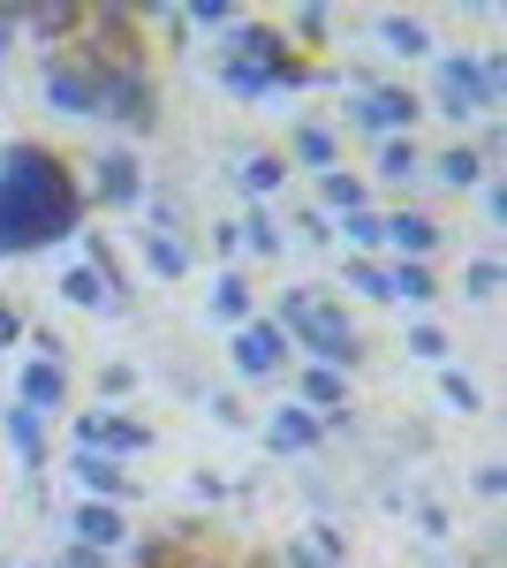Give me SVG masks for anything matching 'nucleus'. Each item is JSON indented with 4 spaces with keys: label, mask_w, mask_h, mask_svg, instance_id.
<instances>
[{
    "label": "nucleus",
    "mask_w": 507,
    "mask_h": 568,
    "mask_svg": "<svg viewBox=\"0 0 507 568\" xmlns=\"http://www.w3.org/2000/svg\"><path fill=\"white\" fill-rule=\"evenodd\" d=\"M439 409H447V417H485V387H477V372L439 364Z\"/></svg>",
    "instance_id": "32"
},
{
    "label": "nucleus",
    "mask_w": 507,
    "mask_h": 568,
    "mask_svg": "<svg viewBox=\"0 0 507 568\" xmlns=\"http://www.w3.org/2000/svg\"><path fill=\"white\" fill-rule=\"evenodd\" d=\"M227 372H235L243 387H281V379L296 372V349H288V334L257 311V318H243V326L227 334Z\"/></svg>",
    "instance_id": "9"
},
{
    "label": "nucleus",
    "mask_w": 507,
    "mask_h": 568,
    "mask_svg": "<svg viewBox=\"0 0 507 568\" xmlns=\"http://www.w3.org/2000/svg\"><path fill=\"white\" fill-rule=\"evenodd\" d=\"M77 190H84L91 213H136L144 205V190H152V175H144V152L136 144H91L84 160H77Z\"/></svg>",
    "instance_id": "6"
},
{
    "label": "nucleus",
    "mask_w": 507,
    "mask_h": 568,
    "mask_svg": "<svg viewBox=\"0 0 507 568\" xmlns=\"http://www.w3.org/2000/svg\"><path fill=\"white\" fill-rule=\"evenodd\" d=\"M84 265H99V273H107L114 288H136V281H129V265H122V251H114V243H107L99 227H84Z\"/></svg>",
    "instance_id": "40"
},
{
    "label": "nucleus",
    "mask_w": 507,
    "mask_h": 568,
    "mask_svg": "<svg viewBox=\"0 0 507 568\" xmlns=\"http://www.w3.org/2000/svg\"><path fill=\"white\" fill-rule=\"evenodd\" d=\"M409 524H417V538L424 546H455V508H447V500H439V493H417V500H409Z\"/></svg>",
    "instance_id": "34"
},
{
    "label": "nucleus",
    "mask_w": 507,
    "mask_h": 568,
    "mask_svg": "<svg viewBox=\"0 0 507 568\" xmlns=\"http://www.w3.org/2000/svg\"><path fill=\"white\" fill-rule=\"evenodd\" d=\"M235 227H243V258H281V251H288V227H281V213H273V205H243V213H235Z\"/></svg>",
    "instance_id": "29"
},
{
    "label": "nucleus",
    "mask_w": 507,
    "mask_h": 568,
    "mask_svg": "<svg viewBox=\"0 0 507 568\" xmlns=\"http://www.w3.org/2000/svg\"><path fill=\"white\" fill-rule=\"evenodd\" d=\"M281 160H288V175H334V168H348V136H341L334 114H296L288 122V144H281Z\"/></svg>",
    "instance_id": "11"
},
{
    "label": "nucleus",
    "mask_w": 507,
    "mask_h": 568,
    "mask_svg": "<svg viewBox=\"0 0 507 568\" xmlns=\"http://www.w3.org/2000/svg\"><path fill=\"white\" fill-rule=\"evenodd\" d=\"M265 318L288 334L296 364H326V372H341V379H356V372L372 364V342H364L348 296H326V288H311V281H288Z\"/></svg>",
    "instance_id": "2"
},
{
    "label": "nucleus",
    "mask_w": 507,
    "mask_h": 568,
    "mask_svg": "<svg viewBox=\"0 0 507 568\" xmlns=\"http://www.w3.org/2000/svg\"><path fill=\"white\" fill-rule=\"evenodd\" d=\"M235 16H243L235 0H190V8H182L190 39H220V31H235Z\"/></svg>",
    "instance_id": "37"
},
{
    "label": "nucleus",
    "mask_w": 507,
    "mask_h": 568,
    "mask_svg": "<svg viewBox=\"0 0 507 568\" xmlns=\"http://www.w3.org/2000/svg\"><path fill=\"white\" fill-rule=\"evenodd\" d=\"M364 205H379V190L364 182V168H334V175H318V213H326V220H348V213H364Z\"/></svg>",
    "instance_id": "28"
},
{
    "label": "nucleus",
    "mask_w": 507,
    "mask_h": 568,
    "mask_svg": "<svg viewBox=\"0 0 507 568\" xmlns=\"http://www.w3.org/2000/svg\"><path fill=\"white\" fill-rule=\"evenodd\" d=\"M348 106H341L334 122H341V136L356 130V136H417V122H424V91L417 84H394V77H379V69H348V91H341Z\"/></svg>",
    "instance_id": "5"
},
{
    "label": "nucleus",
    "mask_w": 507,
    "mask_h": 568,
    "mask_svg": "<svg viewBox=\"0 0 507 568\" xmlns=\"http://www.w3.org/2000/svg\"><path fill=\"white\" fill-rule=\"evenodd\" d=\"M0 493H8V478H0Z\"/></svg>",
    "instance_id": "60"
},
{
    "label": "nucleus",
    "mask_w": 507,
    "mask_h": 568,
    "mask_svg": "<svg viewBox=\"0 0 507 568\" xmlns=\"http://www.w3.org/2000/svg\"><path fill=\"white\" fill-rule=\"evenodd\" d=\"M0 568H39V561H0Z\"/></svg>",
    "instance_id": "58"
},
{
    "label": "nucleus",
    "mask_w": 507,
    "mask_h": 568,
    "mask_svg": "<svg viewBox=\"0 0 507 568\" xmlns=\"http://www.w3.org/2000/svg\"><path fill=\"white\" fill-rule=\"evenodd\" d=\"M507 288V258L500 251H477V258H463V296L469 304H493Z\"/></svg>",
    "instance_id": "35"
},
{
    "label": "nucleus",
    "mask_w": 507,
    "mask_h": 568,
    "mask_svg": "<svg viewBox=\"0 0 507 568\" xmlns=\"http://www.w3.org/2000/svg\"><path fill=\"white\" fill-rule=\"evenodd\" d=\"M69 485H77V500H114V508H136V493H144V478L99 447H69Z\"/></svg>",
    "instance_id": "14"
},
{
    "label": "nucleus",
    "mask_w": 507,
    "mask_h": 568,
    "mask_svg": "<svg viewBox=\"0 0 507 568\" xmlns=\"http://www.w3.org/2000/svg\"><path fill=\"white\" fill-rule=\"evenodd\" d=\"M91 387H99V409H129V402L144 394V372H136L129 356H107V364L91 372Z\"/></svg>",
    "instance_id": "31"
},
{
    "label": "nucleus",
    "mask_w": 507,
    "mask_h": 568,
    "mask_svg": "<svg viewBox=\"0 0 507 568\" xmlns=\"http://www.w3.org/2000/svg\"><path fill=\"white\" fill-rule=\"evenodd\" d=\"M39 568H69V561H61V554H53V561H39Z\"/></svg>",
    "instance_id": "57"
},
{
    "label": "nucleus",
    "mask_w": 507,
    "mask_h": 568,
    "mask_svg": "<svg viewBox=\"0 0 507 568\" xmlns=\"http://www.w3.org/2000/svg\"><path fill=\"white\" fill-rule=\"evenodd\" d=\"M61 561H69V568H114L107 554H84V546H61Z\"/></svg>",
    "instance_id": "54"
},
{
    "label": "nucleus",
    "mask_w": 507,
    "mask_h": 568,
    "mask_svg": "<svg viewBox=\"0 0 507 568\" xmlns=\"http://www.w3.org/2000/svg\"><path fill=\"white\" fill-rule=\"evenodd\" d=\"M205 568H243V561H205Z\"/></svg>",
    "instance_id": "59"
},
{
    "label": "nucleus",
    "mask_w": 507,
    "mask_h": 568,
    "mask_svg": "<svg viewBox=\"0 0 507 568\" xmlns=\"http://www.w3.org/2000/svg\"><path fill=\"white\" fill-rule=\"evenodd\" d=\"M372 190H386V205H402L424 182V136H379L372 144V168H364Z\"/></svg>",
    "instance_id": "17"
},
{
    "label": "nucleus",
    "mask_w": 507,
    "mask_h": 568,
    "mask_svg": "<svg viewBox=\"0 0 507 568\" xmlns=\"http://www.w3.org/2000/svg\"><path fill=\"white\" fill-rule=\"evenodd\" d=\"M379 220H386V258H424V265H439V251L455 243V227L432 213V205H417V197L379 205Z\"/></svg>",
    "instance_id": "10"
},
{
    "label": "nucleus",
    "mask_w": 507,
    "mask_h": 568,
    "mask_svg": "<svg viewBox=\"0 0 507 568\" xmlns=\"http://www.w3.org/2000/svg\"><path fill=\"white\" fill-rule=\"evenodd\" d=\"M439 568H485V561H439Z\"/></svg>",
    "instance_id": "56"
},
{
    "label": "nucleus",
    "mask_w": 507,
    "mask_h": 568,
    "mask_svg": "<svg viewBox=\"0 0 507 568\" xmlns=\"http://www.w3.org/2000/svg\"><path fill=\"white\" fill-rule=\"evenodd\" d=\"M23 342H31L23 356H45V364H69V342H61V326H31Z\"/></svg>",
    "instance_id": "48"
},
{
    "label": "nucleus",
    "mask_w": 507,
    "mask_h": 568,
    "mask_svg": "<svg viewBox=\"0 0 507 568\" xmlns=\"http://www.w3.org/2000/svg\"><path fill=\"white\" fill-rule=\"evenodd\" d=\"M372 53H386V61H432L439 53V31L424 23L417 8H379L372 16Z\"/></svg>",
    "instance_id": "19"
},
{
    "label": "nucleus",
    "mask_w": 507,
    "mask_h": 568,
    "mask_svg": "<svg viewBox=\"0 0 507 568\" xmlns=\"http://www.w3.org/2000/svg\"><path fill=\"white\" fill-rule=\"evenodd\" d=\"M136 265L152 273V281H190L197 273V220L182 213V197H174L168 182H152L144 190V205H136Z\"/></svg>",
    "instance_id": "4"
},
{
    "label": "nucleus",
    "mask_w": 507,
    "mask_h": 568,
    "mask_svg": "<svg viewBox=\"0 0 507 568\" xmlns=\"http://www.w3.org/2000/svg\"><path fill=\"white\" fill-rule=\"evenodd\" d=\"M39 99L53 122H99V69H91L77 45L39 53Z\"/></svg>",
    "instance_id": "8"
},
{
    "label": "nucleus",
    "mask_w": 507,
    "mask_h": 568,
    "mask_svg": "<svg viewBox=\"0 0 507 568\" xmlns=\"http://www.w3.org/2000/svg\"><path fill=\"white\" fill-rule=\"evenodd\" d=\"M303 546H311L318 561L348 568V524H334V516H311V524H303Z\"/></svg>",
    "instance_id": "38"
},
{
    "label": "nucleus",
    "mask_w": 507,
    "mask_h": 568,
    "mask_svg": "<svg viewBox=\"0 0 507 568\" xmlns=\"http://www.w3.org/2000/svg\"><path fill=\"white\" fill-rule=\"evenodd\" d=\"M424 114H439V122H447V136H463L469 122H485V114H493V99H485V77H477V53H469V45L432 53V91H424Z\"/></svg>",
    "instance_id": "7"
},
{
    "label": "nucleus",
    "mask_w": 507,
    "mask_h": 568,
    "mask_svg": "<svg viewBox=\"0 0 507 568\" xmlns=\"http://www.w3.org/2000/svg\"><path fill=\"white\" fill-rule=\"evenodd\" d=\"M205 417L220 425V433H251V409H243V394H235V387L205 394Z\"/></svg>",
    "instance_id": "41"
},
{
    "label": "nucleus",
    "mask_w": 507,
    "mask_h": 568,
    "mask_svg": "<svg viewBox=\"0 0 507 568\" xmlns=\"http://www.w3.org/2000/svg\"><path fill=\"white\" fill-rule=\"evenodd\" d=\"M99 122L114 130V144H136V152H144V136H160V122H168L160 69H152V61H114V69H99Z\"/></svg>",
    "instance_id": "3"
},
{
    "label": "nucleus",
    "mask_w": 507,
    "mask_h": 568,
    "mask_svg": "<svg viewBox=\"0 0 507 568\" xmlns=\"http://www.w3.org/2000/svg\"><path fill=\"white\" fill-rule=\"evenodd\" d=\"M0 439H8L16 470H23L31 485L53 470V425H45V417H31V409H16V402H8V409H0Z\"/></svg>",
    "instance_id": "20"
},
{
    "label": "nucleus",
    "mask_w": 507,
    "mask_h": 568,
    "mask_svg": "<svg viewBox=\"0 0 507 568\" xmlns=\"http://www.w3.org/2000/svg\"><path fill=\"white\" fill-rule=\"evenodd\" d=\"M99 417L107 409H69V447H99Z\"/></svg>",
    "instance_id": "50"
},
{
    "label": "nucleus",
    "mask_w": 507,
    "mask_h": 568,
    "mask_svg": "<svg viewBox=\"0 0 507 568\" xmlns=\"http://www.w3.org/2000/svg\"><path fill=\"white\" fill-rule=\"evenodd\" d=\"M288 402H303L311 417H341V409H356V379H341L326 364H296L288 372Z\"/></svg>",
    "instance_id": "24"
},
{
    "label": "nucleus",
    "mask_w": 507,
    "mask_h": 568,
    "mask_svg": "<svg viewBox=\"0 0 507 568\" xmlns=\"http://www.w3.org/2000/svg\"><path fill=\"white\" fill-rule=\"evenodd\" d=\"M190 500L212 516V508H227V500H235V485L220 478V470H197V478H190Z\"/></svg>",
    "instance_id": "46"
},
{
    "label": "nucleus",
    "mask_w": 507,
    "mask_h": 568,
    "mask_svg": "<svg viewBox=\"0 0 507 568\" xmlns=\"http://www.w3.org/2000/svg\"><path fill=\"white\" fill-rule=\"evenodd\" d=\"M243 568H281V561H273V554H251V561H243Z\"/></svg>",
    "instance_id": "55"
},
{
    "label": "nucleus",
    "mask_w": 507,
    "mask_h": 568,
    "mask_svg": "<svg viewBox=\"0 0 507 568\" xmlns=\"http://www.w3.org/2000/svg\"><path fill=\"white\" fill-rule=\"evenodd\" d=\"M402 349L417 356V364H432V372H439V364H455V334H447L439 318H409V334H402Z\"/></svg>",
    "instance_id": "33"
},
{
    "label": "nucleus",
    "mask_w": 507,
    "mask_h": 568,
    "mask_svg": "<svg viewBox=\"0 0 507 568\" xmlns=\"http://www.w3.org/2000/svg\"><path fill=\"white\" fill-rule=\"evenodd\" d=\"M8 402L53 425V417H69V402H77V372H69V364H45V356H23V364H16Z\"/></svg>",
    "instance_id": "13"
},
{
    "label": "nucleus",
    "mask_w": 507,
    "mask_h": 568,
    "mask_svg": "<svg viewBox=\"0 0 507 568\" xmlns=\"http://www.w3.org/2000/svg\"><path fill=\"white\" fill-rule=\"evenodd\" d=\"M281 227H296V243H311V251H334V220L318 213V205H303V213L281 220Z\"/></svg>",
    "instance_id": "44"
},
{
    "label": "nucleus",
    "mask_w": 507,
    "mask_h": 568,
    "mask_svg": "<svg viewBox=\"0 0 507 568\" xmlns=\"http://www.w3.org/2000/svg\"><path fill=\"white\" fill-rule=\"evenodd\" d=\"M303 508H311V516H334V524H341V493H334V485H318V478H311V470H303Z\"/></svg>",
    "instance_id": "47"
},
{
    "label": "nucleus",
    "mask_w": 507,
    "mask_h": 568,
    "mask_svg": "<svg viewBox=\"0 0 507 568\" xmlns=\"http://www.w3.org/2000/svg\"><path fill=\"white\" fill-rule=\"evenodd\" d=\"M447 296V281H439V265H424V258H386V304H409L432 318V304Z\"/></svg>",
    "instance_id": "25"
},
{
    "label": "nucleus",
    "mask_w": 507,
    "mask_h": 568,
    "mask_svg": "<svg viewBox=\"0 0 507 568\" xmlns=\"http://www.w3.org/2000/svg\"><path fill=\"white\" fill-rule=\"evenodd\" d=\"M469 493H477V500H507V463H500V455L469 463Z\"/></svg>",
    "instance_id": "45"
},
{
    "label": "nucleus",
    "mask_w": 507,
    "mask_h": 568,
    "mask_svg": "<svg viewBox=\"0 0 507 568\" xmlns=\"http://www.w3.org/2000/svg\"><path fill=\"white\" fill-rule=\"evenodd\" d=\"M334 243H348V258H386V220H379V205L334 220Z\"/></svg>",
    "instance_id": "30"
},
{
    "label": "nucleus",
    "mask_w": 507,
    "mask_h": 568,
    "mask_svg": "<svg viewBox=\"0 0 507 568\" xmlns=\"http://www.w3.org/2000/svg\"><path fill=\"white\" fill-rule=\"evenodd\" d=\"M273 23H281V39L296 45L303 61H318V53L334 45V31H341V16H334V8H318V0H303V8H288V16H273Z\"/></svg>",
    "instance_id": "27"
},
{
    "label": "nucleus",
    "mask_w": 507,
    "mask_h": 568,
    "mask_svg": "<svg viewBox=\"0 0 507 568\" xmlns=\"http://www.w3.org/2000/svg\"><path fill=\"white\" fill-rule=\"evenodd\" d=\"M257 439H265L273 463H318V455H326V433H318V417H311L303 402H273L265 425H257Z\"/></svg>",
    "instance_id": "15"
},
{
    "label": "nucleus",
    "mask_w": 507,
    "mask_h": 568,
    "mask_svg": "<svg viewBox=\"0 0 507 568\" xmlns=\"http://www.w3.org/2000/svg\"><path fill=\"white\" fill-rule=\"evenodd\" d=\"M257 311H265V296L251 288V273H243V265H220V273L205 281V318H212V326H227V334H235L243 318H257Z\"/></svg>",
    "instance_id": "23"
},
{
    "label": "nucleus",
    "mask_w": 507,
    "mask_h": 568,
    "mask_svg": "<svg viewBox=\"0 0 507 568\" xmlns=\"http://www.w3.org/2000/svg\"><path fill=\"white\" fill-rule=\"evenodd\" d=\"M152 447H160V425H152V417H136V409H107V417H99V455L144 463Z\"/></svg>",
    "instance_id": "26"
},
{
    "label": "nucleus",
    "mask_w": 507,
    "mask_h": 568,
    "mask_svg": "<svg viewBox=\"0 0 507 568\" xmlns=\"http://www.w3.org/2000/svg\"><path fill=\"white\" fill-rule=\"evenodd\" d=\"M53 288H61V304H69V311H91V318H136V296L114 288V281H107L99 265H84V258L61 265V281H53Z\"/></svg>",
    "instance_id": "16"
},
{
    "label": "nucleus",
    "mask_w": 507,
    "mask_h": 568,
    "mask_svg": "<svg viewBox=\"0 0 507 568\" xmlns=\"http://www.w3.org/2000/svg\"><path fill=\"white\" fill-rule=\"evenodd\" d=\"M469 144H477V160H485V168H493V175H500V160H507V114H485V122H477V136H469Z\"/></svg>",
    "instance_id": "43"
},
{
    "label": "nucleus",
    "mask_w": 507,
    "mask_h": 568,
    "mask_svg": "<svg viewBox=\"0 0 507 568\" xmlns=\"http://www.w3.org/2000/svg\"><path fill=\"white\" fill-rule=\"evenodd\" d=\"M84 190H77V160L53 152L45 136H8L0 144V265L39 258V251H69L84 235Z\"/></svg>",
    "instance_id": "1"
},
{
    "label": "nucleus",
    "mask_w": 507,
    "mask_h": 568,
    "mask_svg": "<svg viewBox=\"0 0 507 568\" xmlns=\"http://www.w3.org/2000/svg\"><path fill=\"white\" fill-rule=\"evenodd\" d=\"M61 546H84V554H122L129 538H136V524H129V508H114V500H69L61 508Z\"/></svg>",
    "instance_id": "12"
},
{
    "label": "nucleus",
    "mask_w": 507,
    "mask_h": 568,
    "mask_svg": "<svg viewBox=\"0 0 507 568\" xmlns=\"http://www.w3.org/2000/svg\"><path fill=\"white\" fill-rule=\"evenodd\" d=\"M23 334H31V318H23V311L0 296V356H8V349H23Z\"/></svg>",
    "instance_id": "49"
},
{
    "label": "nucleus",
    "mask_w": 507,
    "mask_h": 568,
    "mask_svg": "<svg viewBox=\"0 0 507 568\" xmlns=\"http://www.w3.org/2000/svg\"><path fill=\"white\" fill-rule=\"evenodd\" d=\"M16 53H23V31H16V8H8V0H0V69H8V61H16Z\"/></svg>",
    "instance_id": "52"
},
{
    "label": "nucleus",
    "mask_w": 507,
    "mask_h": 568,
    "mask_svg": "<svg viewBox=\"0 0 507 568\" xmlns=\"http://www.w3.org/2000/svg\"><path fill=\"white\" fill-rule=\"evenodd\" d=\"M77 23H84L77 0H23L16 8V31H23V45H39V53H61V45L77 39Z\"/></svg>",
    "instance_id": "21"
},
{
    "label": "nucleus",
    "mask_w": 507,
    "mask_h": 568,
    "mask_svg": "<svg viewBox=\"0 0 507 568\" xmlns=\"http://www.w3.org/2000/svg\"><path fill=\"white\" fill-rule=\"evenodd\" d=\"M235 190L251 197V205H273L281 190H288V160H281V144H235Z\"/></svg>",
    "instance_id": "22"
},
{
    "label": "nucleus",
    "mask_w": 507,
    "mask_h": 568,
    "mask_svg": "<svg viewBox=\"0 0 507 568\" xmlns=\"http://www.w3.org/2000/svg\"><path fill=\"white\" fill-rule=\"evenodd\" d=\"M136 16H144V31H160V45H168V53H190V23H182V8H160V0H152V8H136Z\"/></svg>",
    "instance_id": "39"
},
{
    "label": "nucleus",
    "mask_w": 507,
    "mask_h": 568,
    "mask_svg": "<svg viewBox=\"0 0 507 568\" xmlns=\"http://www.w3.org/2000/svg\"><path fill=\"white\" fill-rule=\"evenodd\" d=\"M477 205H485V220H493V227H507V182L493 175L485 190H477Z\"/></svg>",
    "instance_id": "51"
},
{
    "label": "nucleus",
    "mask_w": 507,
    "mask_h": 568,
    "mask_svg": "<svg viewBox=\"0 0 507 568\" xmlns=\"http://www.w3.org/2000/svg\"><path fill=\"white\" fill-rule=\"evenodd\" d=\"M341 288L364 304H386V258H341Z\"/></svg>",
    "instance_id": "36"
},
{
    "label": "nucleus",
    "mask_w": 507,
    "mask_h": 568,
    "mask_svg": "<svg viewBox=\"0 0 507 568\" xmlns=\"http://www.w3.org/2000/svg\"><path fill=\"white\" fill-rule=\"evenodd\" d=\"M205 243H212V258H220V265H243V227H235V213L205 220Z\"/></svg>",
    "instance_id": "42"
},
{
    "label": "nucleus",
    "mask_w": 507,
    "mask_h": 568,
    "mask_svg": "<svg viewBox=\"0 0 507 568\" xmlns=\"http://www.w3.org/2000/svg\"><path fill=\"white\" fill-rule=\"evenodd\" d=\"M424 182H432V190H447V197H477V190L493 182V168L477 160V144H469V136H447V144H432V152H424Z\"/></svg>",
    "instance_id": "18"
},
{
    "label": "nucleus",
    "mask_w": 507,
    "mask_h": 568,
    "mask_svg": "<svg viewBox=\"0 0 507 568\" xmlns=\"http://www.w3.org/2000/svg\"><path fill=\"white\" fill-rule=\"evenodd\" d=\"M273 561H281V568H334V561H318V554H311V546H303V538H288V546H281V554H273Z\"/></svg>",
    "instance_id": "53"
}]
</instances>
